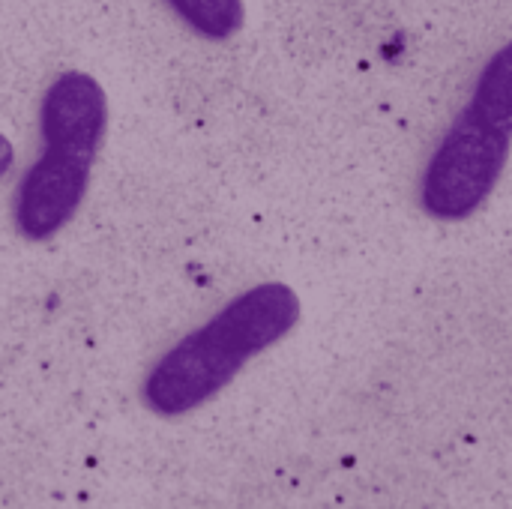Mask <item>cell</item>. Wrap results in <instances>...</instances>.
<instances>
[{"label":"cell","instance_id":"obj_1","mask_svg":"<svg viewBox=\"0 0 512 509\" xmlns=\"http://www.w3.org/2000/svg\"><path fill=\"white\" fill-rule=\"evenodd\" d=\"M300 321V297L282 282H261L186 333L147 372L141 399L159 417H183L216 393L261 351L282 342Z\"/></svg>","mask_w":512,"mask_h":509},{"label":"cell","instance_id":"obj_2","mask_svg":"<svg viewBox=\"0 0 512 509\" xmlns=\"http://www.w3.org/2000/svg\"><path fill=\"white\" fill-rule=\"evenodd\" d=\"M507 156L510 132L495 129L471 108L462 111L423 171L420 207L441 222L468 219L489 201Z\"/></svg>","mask_w":512,"mask_h":509},{"label":"cell","instance_id":"obj_3","mask_svg":"<svg viewBox=\"0 0 512 509\" xmlns=\"http://www.w3.org/2000/svg\"><path fill=\"white\" fill-rule=\"evenodd\" d=\"M93 162L45 150L27 168L15 195V225L27 240H48L78 213L90 189Z\"/></svg>","mask_w":512,"mask_h":509},{"label":"cell","instance_id":"obj_4","mask_svg":"<svg viewBox=\"0 0 512 509\" xmlns=\"http://www.w3.org/2000/svg\"><path fill=\"white\" fill-rule=\"evenodd\" d=\"M108 129V96L102 84L87 72H63L51 81L39 108L42 147L84 162H96V153Z\"/></svg>","mask_w":512,"mask_h":509},{"label":"cell","instance_id":"obj_5","mask_svg":"<svg viewBox=\"0 0 512 509\" xmlns=\"http://www.w3.org/2000/svg\"><path fill=\"white\" fill-rule=\"evenodd\" d=\"M468 108L495 129L512 135V39L501 45L483 66Z\"/></svg>","mask_w":512,"mask_h":509},{"label":"cell","instance_id":"obj_6","mask_svg":"<svg viewBox=\"0 0 512 509\" xmlns=\"http://www.w3.org/2000/svg\"><path fill=\"white\" fill-rule=\"evenodd\" d=\"M183 24H189L198 36L225 42L231 39L246 18L243 0H165Z\"/></svg>","mask_w":512,"mask_h":509},{"label":"cell","instance_id":"obj_7","mask_svg":"<svg viewBox=\"0 0 512 509\" xmlns=\"http://www.w3.org/2000/svg\"><path fill=\"white\" fill-rule=\"evenodd\" d=\"M12 162H15V150H12L9 138H6V135H0V180L6 177V171L12 168Z\"/></svg>","mask_w":512,"mask_h":509}]
</instances>
